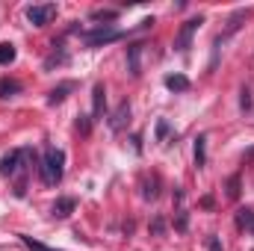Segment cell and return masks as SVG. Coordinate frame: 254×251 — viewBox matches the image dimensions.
<instances>
[{
  "mask_svg": "<svg viewBox=\"0 0 254 251\" xmlns=\"http://www.w3.org/2000/svg\"><path fill=\"white\" fill-rule=\"evenodd\" d=\"M204 24V18L198 15V18H190V21H184V27H181V33H178V39H175V51H181V54H187L192 45V36L198 33V27Z\"/></svg>",
  "mask_w": 254,
  "mask_h": 251,
  "instance_id": "cell-4",
  "label": "cell"
},
{
  "mask_svg": "<svg viewBox=\"0 0 254 251\" xmlns=\"http://www.w3.org/2000/svg\"><path fill=\"white\" fill-rule=\"evenodd\" d=\"M240 107H243V110H252V95H249L246 89H243V98H240Z\"/></svg>",
  "mask_w": 254,
  "mask_h": 251,
  "instance_id": "cell-24",
  "label": "cell"
},
{
  "mask_svg": "<svg viewBox=\"0 0 254 251\" xmlns=\"http://www.w3.org/2000/svg\"><path fill=\"white\" fill-rule=\"evenodd\" d=\"M166 89H169V92H187V89H190V77H184V74H169V77H166Z\"/></svg>",
  "mask_w": 254,
  "mask_h": 251,
  "instance_id": "cell-8",
  "label": "cell"
},
{
  "mask_svg": "<svg viewBox=\"0 0 254 251\" xmlns=\"http://www.w3.org/2000/svg\"><path fill=\"white\" fill-rule=\"evenodd\" d=\"M21 160H24V151L21 148H15V151H9L3 160H0V175L3 178H12L15 172H18V166H21Z\"/></svg>",
  "mask_w": 254,
  "mask_h": 251,
  "instance_id": "cell-6",
  "label": "cell"
},
{
  "mask_svg": "<svg viewBox=\"0 0 254 251\" xmlns=\"http://www.w3.org/2000/svg\"><path fill=\"white\" fill-rule=\"evenodd\" d=\"M57 18V3H33L27 6V21L33 27H45Z\"/></svg>",
  "mask_w": 254,
  "mask_h": 251,
  "instance_id": "cell-3",
  "label": "cell"
},
{
  "mask_svg": "<svg viewBox=\"0 0 254 251\" xmlns=\"http://www.w3.org/2000/svg\"><path fill=\"white\" fill-rule=\"evenodd\" d=\"M89 127H92V119L89 116H77V130L80 133H89Z\"/></svg>",
  "mask_w": 254,
  "mask_h": 251,
  "instance_id": "cell-22",
  "label": "cell"
},
{
  "mask_svg": "<svg viewBox=\"0 0 254 251\" xmlns=\"http://www.w3.org/2000/svg\"><path fill=\"white\" fill-rule=\"evenodd\" d=\"M107 119V89L104 83H95L92 89V122H104Z\"/></svg>",
  "mask_w": 254,
  "mask_h": 251,
  "instance_id": "cell-5",
  "label": "cell"
},
{
  "mask_svg": "<svg viewBox=\"0 0 254 251\" xmlns=\"http://www.w3.org/2000/svg\"><path fill=\"white\" fill-rule=\"evenodd\" d=\"M207 249H210V251H222V246H219V240H216V237H207Z\"/></svg>",
  "mask_w": 254,
  "mask_h": 251,
  "instance_id": "cell-25",
  "label": "cell"
},
{
  "mask_svg": "<svg viewBox=\"0 0 254 251\" xmlns=\"http://www.w3.org/2000/svg\"><path fill=\"white\" fill-rule=\"evenodd\" d=\"M187 222H190V219H187V213H184V210H178V222H175V225H178V231H187Z\"/></svg>",
  "mask_w": 254,
  "mask_h": 251,
  "instance_id": "cell-23",
  "label": "cell"
},
{
  "mask_svg": "<svg viewBox=\"0 0 254 251\" xmlns=\"http://www.w3.org/2000/svg\"><path fill=\"white\" fill-rule=\"evenodd\" d=\"M18 92H21V83L18 80H9V77L0 80V98H15Z\"/></svg>",
  "mask_w": 254,
  "mask_h": 251,
  "instance_id": "cell-15",
  "label": "cell"
},
{
  "mask_svg": "<svg viewBox=\"0 0 254 251\" xmlns=\"http://www.w3.org/2000/svg\"><path fill=\"white\" fill-rule=\"evenodd\" d=\"M142 48H145V45H130V48H127V71H130V77H139V74H142V71H139Z\"/></svg>",
  "mask_w": 254,
  "mask_h": 251,
  "instance_id": "cell-7",
  "label": "cell"
},
{
  "mask_svg": "<svg viewBox=\"0 0 254 251\" xmlns=\"http://www.w3.org/2000/svg\"><path fill=\"white\" fill-rule=\"evenodd\" d=\"M246 18H249V12H246V9H237V12L231 15V21H228V33H225V36H219V39L225 42V39H228L231 33H237V30H240V24H243Z\"/></svg>",
  "mask_w": 254,
  "mask_h": 251,
  "instance_id": "cell-13",
  "label": "cell"
},
{
  "mask_svg": "<svg viewBox=\"0 0 254 251\" xmlns=\"http://www.w3.org/2000/svg\"><path fill=\"white\" fill-rule=\"evenodd\" d=\"M15 57H18V51H15V45H9V42H3V45H0V65H12V63H15Z\"/></svg>",
  "mask_w": 254,
  "mask_h": 251,
  "instance_id": "cell-16",
  "label": "cell"
},
{
  "mask_svg": "<svg viewBox=\"0 0 254 251\" xmlns=\"http://www.w3.org/2000/svg\"><path fill=\"white\" fill-rule=\"evenodd\" d=\"M65 175V154L60 148H48L42 157V181L48 187H57Z\"/></svg>",
  "mask_w": 254,
  "mask_h": 251,
  "instance_id": "cell-1",
  "label": "cell"
},
{
  "mask_svg": "<svg viewBox=\"0 0 254 251\" xmlns=\"http://www.w3.org/2000/svg\"><path fill=\"white\" fill-rule=\"evenodd\" d=\"M83 39H86V45H89V48H101V45H110V42H119V39H125V30H116V27L104 24L101 30L83 33Z\"/></svg>",
  "mask_w": 254,
  "mask_h": 251,
  "instance_id": "cell-2",
  "label": "cell"
},
{
  "mask_svg": "<svg viewBox=\"0 0 254 251\" xmlns=\"http://www.w3.org/2000/svg\"><path fill=\"white\" fill-rule=\"evenodd\" d=\"M228 198H240V175H234L228 181Z\"/></svg>",
  "mask_w": 254,
  "mask_h": 251,
  "instance_id": "cell-20",
  "label": "cell"
},
{
  "mask_svg": "<svg viewBox=\"0 0 254 251\" xmlns=\"http://www.w3.org/2000/svg\"><path fill=\"white\" fill-rule=\"evenodd\" d=\"M74 207H77V201H74V198H60V201L54 204V216H57V219H65V216H71V213H74Z\"/></svg>",
  "mask_w": 254,
  "mask_h": 251,
  "instance_id": "cell-12",
  "label": "cell"
},
{
  "mask_svg": "<svg viewBox=\"0 0 254 251\" xmlns=\"http://www.w3.org/2000/svg\"><path fill=\"white\" fill-rule=\"evenodd\" d=\"M92 18H95V21H116V18H119V12H116V9H95V12H92Z\"/></svg>",
  "mask_w": 254,
  "mask_h": 251,
  "instance_id": "cell-18",
  "label": "cell"
},
{
  "mask_svg": "<svg viewBox=\"0 0 254 251\" xmlns=\"http://www.w3.org/2000/svg\"><path fill=\"white\" fill-rule=\"evenodd\" d=\"M237 228H240V231H252L254 234V210H249V207L237 210Z\"/></svg>",
  "mask_w": 254,
  "mask_h": 251,
  "instance_id": "cell-11",
  "label": "cell"
},
{
  "mask_svg": "<svg viewBox=\"0 0 254 251\" xmlns=\"http://www.w3.org/2000/svg\"><path fill=\"white\" fill-rule=\"evenodd\" d=\"M195 166L198 169L207 166V136H198L195 139Z\"/></svg>",
  "mask_w": 254,
  "mask_h": 251,
  "instance_id": "cell-14",
  "label": "cell"
},
{
  "mask_svg": "<svg viewBox=\"0 0 254 251\" xmlns=\"http://www.w3.org/2000/svg\"><path fill=\"white\" fill-rule=\"evenodd\" d=\"M127 119H130V104H127V101H122V104H119V110H116V116H113V122H110V127L119 133V130L125 127Z\"/></svg>",
  "mask_w": 254,
  "mask_h": 251,
  "instance_id": "cell-10",
  "label": "cell"
},
{
  "mask_svg": "<svg viewBox=\"0 0 254 251\" xmlns=\"http://www.w3.org/2000/svg\"><path fill=\"white\" fill-rule=\"evenodd\" d=\"M163 231H166V222H163V216H157V219L151 222V234H154V237H160Z\"/></svg>",
  "mask_w": 254,
  "mask_h": 251,
  "instance_id": "cell-21",
  "label": "cell"
},
{
  "mask_svg": "<svg viewBox=\"0 0 254 251\" xmlns=\"http://www.w3.org/2000/svg\"><path fill=\"white\" fill-rule=\"evenodd\" d=\"M68 92H74V83H63V86H57V89H51V95H48V104H51V107H57V104H63L65 98H68Z\"/></svg>",
  "mask_w": 254,
  "mask_h": 251,
  "instance_id": "cell-9",
  "label": "cell"
},
{
  "mask_svg": "<svg viewBox=\"0 0 254 251\" xmlns=\"http://www.w3.org/2000/svg\"><path fill=\"white\" fill-rule=\"evenodd\" d=\"M169 130H172L169 122H166V119H160V122H157V139H160V142H166V139H169Z\"/></svg>",
  "mask_w": 254,
  "mask_h": 251,
  "instance_id": "cell-19",
  "label": "cell"
},
{
  "mask_svg": "<svg viewBox=\"0 0 254 251\" xmlns=\"http://www.w3.org/2000/svg\"><path fill=\"white\" fill-rule=\"evenodd\" d=\"M18 237H21V243H24V246H27L30 251H57V249H48V246L36 243V240H33V237H27V234H18Z\"/></svg>",
  "mask_w": 254,
  "mask_h": 251,
  "instance_id": "cell-17",
  "label": "cell"
}]
</instances>
